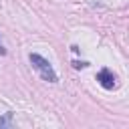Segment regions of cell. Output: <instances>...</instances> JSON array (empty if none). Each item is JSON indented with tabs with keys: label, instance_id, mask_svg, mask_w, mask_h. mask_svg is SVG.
<instances>
[{
	"label": "cell",
	"instance_id": "cell-4",
	"mask_svg": "<svg viewBox=\"0 0 129 129\" xmlns=\"http://www.w3.org/2000/svg\"><path fill=\"white\" fill-rule=\"evenodd\" d=\"M73 67H75V69H87L89 62H87V60H73Z\"/></svg>",
	"mask_w": 129,
	"mask_h": 129
},
{
	"label": "cell",
	"instance_id": "cell-1",
	"mask_svg": "<svg viewBox=\"0 0 129 129\" xmlns=\"http://www.w3.org/2000/svg\"><path fill=\"white\" fill-rule=\"evenodd\" d=\"M28 58H30L32 69H36L44 81H48V83H56V81H58V77H56V73H54L52 64H50L44 56H40V54H36V52H30V56H28Z\"/></svg>",
	"mask_w": 129,
	"mask_h": 129
},
{
	"label": "cell",
	"instance_id": "cell-3",
	"mask_svg": "<svg viewBox=\"0 0 129 129\" xmlns=\"http://www.w3.org/2000/svg\"><path fill=\"white\" fill-rule=\"evenodd\" d=\"M12 117H14V113H12V111H6V113L0 117V129H8V127H12Z\"/></svg>",
	"mask_w": 129,
	"mask_h": 129
},
{
	"label": "cell",
	"instance_id": "cell-5",
	"mask_svg": "<svg viewBox=\"0 0 129 129\" xmlns=\"http://www.w3.org/2000/svg\"><path fill=\"white\" fill-rule=\"evenodd\" d=\"M4 54H6V48H4V46H2V42H0V56H4Z\"/></svg>",
	"mask_w": 129,
	"mask_h": 129
},
{
	"label": "cell",
	"instance_id": "cell-2",
	"mask_svg": "<svg viewBox=\"0 0 129 129\" xmlns=\"http://www.w3.org/2000/svg\"><path fill=\"white\" fill-rule=\"evenodd\" d=\"M97 81H99V85L103 87V89H107V91H111V89H115V75L109 71V69H101L99 73H97Z\"/></svg>",
	"mask_w": 129,
	"mask_h": 129
}]
</instances>
